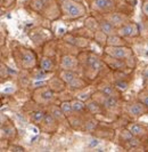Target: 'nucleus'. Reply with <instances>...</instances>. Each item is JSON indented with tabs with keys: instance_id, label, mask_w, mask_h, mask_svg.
Returning <instances> with one entry per match:
<instances>
[{
	"instance_id": "nucleus-1",
	"label": "nucleus",
	"mask_w": 148,
	"mask_h": 152,
	"mask_svg": "<svg viewBox=\"0 0 148 152\" xmlns=\"http://www.w3.org/2000/svg\"><path fill=\"white\" fill-rule=\"evenodd\" d=\"M63 7L65 9V12L68 14V16L73 17V18L82 16L84 13V8L82 7L81 5H79L78 2L73 1V0H65Z\"/></svg>"
},
{
	"instance_id": "nucleus-2",
	"label": "nucleus",
	"mask_w": 148,
	"mask_h": 152,
	"mask_svg": "<svg viewBox=\"0 0 148 152\" xmlns=\"http://www.w3.org/2000/svg\"><path fill=\"white\" fill-rule=\"evenodd\" d=\"M107 54H110L112 57H115L118 60L126 58L128 56H130V49L126 47H110L107 48Z\"/></svg>"
},
{
	"instance_id": "nucleus-3",
	"label": "nucleus",
	"mask_w": 148,
	"mask_h": 152,
	"mask_svg": "<svg viewBox=\"0 0 148 152\" xmlns=\"http://www.w3.org/2000/svg\"><path fill=\"white\" fill-rule=\"evenodd\" d=\"M63 70H72V69L75 68L76 65V60L74 58L73 56H70V55H66L62 58V63H60Z\"/></svg>"
},
{
	"instance_id": "nucleus-4",
	"label": "nucleus",
	"mask_w": 148,
	"mask_h": 152,
	"mask_svg": "<svg viewBox=\"0 0 148 152\" xmlns=\"http://www.w3.org/2000/svg\"><path fill=\"white\" fill-rule=\"evenodd\" d=\"M129 113L133 115V117H139L141 114L145 112V107L141 103H134V104H131L129 107Z\"/></svg>"
},
{
	"instance_id": "nucleus-5",
	"label": "nucleus",
	"mask_w": 148,
	"mask_h": 152,
	"mask_svg": "<svg viewBox=\"0 0 148 152\" xmlns=\"http://www.w3.org/2000/svg\"><path fill=\"white\" fill-rule=\"evenodd\" d=\"M34 63H36V56L31 52L28 50L23 54V65L25 68H31L32 65H34Z\"/></svg>"
},
{
	"instance_id": "nucleus-6",
	"label": "nucleus",
	"mask_w": 148,
	"mask_h": 152,
	"mask_svg": "<svg viewBox=\"0 0 148 152\" xmlns=\"http://www.w3.org/2000/svg\"><path fill=\"white\" fill-rule=\"evenodd\" d=\"M95 6L99 10H111L113 8V1L112 0H95Z\"/></svg>"
},
{
	"instance_id": "nucleus-7",
	"label": "nucleus",
	"mask_w": 148,
	"mask_h": 152,
	"mask_svg": "<svg viewBox=\"0 0 148 152\" xmlns=\"http://www.w3.org/2000/svg\"><path fill=\"white\" fill-rule=\"evenodd\" d=\"M136 31H137V29H136L134 25H132V24H126L124 26H122L118 32H120V34L122 37H131V36H133L136 33Z\"/></svg>"
},
{
	"instance_id": "nucleus-8",
	"label": "nucleus",
	"mask_w": 148,
	"mask_h": 152,
	"mask_svg": "<svg viewBox=\"0 0 148 152\" xmlns=\"http://www.w3.org/2000/svg\"><path fill=\"white\" fill-rule=\"evenodd\" d=\"M88 66L92 71H98L100 66H102V64H100V61L97 58L96 56H89L88 57Z\"/></svg>"
},
{
	"instance_id": "nucleus-9",
	"label": "nucleus",
	"mask_w": 148,
	"mask_h": 152,
	"mask_svg": "<svg viewBox=\"0 0 148 152\" xmlns=\"http://www.w3.org/2000/svg\"><path fill=\"white\" fill-rule=\"evenodd\" d=\"M100 30L106 34H112L114 32V25L111 22L104 21V22L100 23Z\"/></svg>"
},
{
	"instance_id": "nucleus-10",
	"label": "nucleus",
	"mask_w": 148,
	"mask_h": 152,
	"mask_svg": "<svg viewBox=\"0 0 148 152\" xmlns=\"http://www.w3.org/2000/svg\"><path fill=\"white\" fill-rule=\"evenodd\" d=\"M118 105V99H115L113 95L112 96H107L105 101H104V107L106 109H113Z\"/></svg>"
},
{
	"instance_id": "nucleus-11",
	"label": "nucleus",
	"mask_w": 148,
	"mask_h": 152,
	"mask_svg": "<svg viewBox=\"0 0 148 152\" xmlns=\"http://www.w3.org/2000/svg\"><path fill=\"white\" fill-rule=\"evenodd\" d=\"M41 69L44 71H52V69H54V63H52V61L50 58L44 57L41 60Z\"/></svg>"
},
{
	"instance_id": "nucleus-12",
	"label": "nucleus",
	"mask_w": 148,
	"mask_h": 152,
	"mask_svg": "<svg viewBox=\"0 0 148 152\" xmlns=\"http://www.w3.org/2000/svg\"><path fill=\"white\" fill-rule=\"evenodd\" d=\"M62 78H63V80H64L65 83L71 84L76 77H75V75H74L73 72H71L70 70H64L63 73H62Z\"/></svg>"
},
{
	"instance_id": "nucleus-13",
	"label": "nucleus",
	"mask_w": 148,
	"mask_h": 152,
	"mask_svg": "<svg viewBox=\"0 0 148 152\" xmlns=\"http://www.w3.org/2000/svg\"><path fill=\"white\" fill-rule=\"evenodd\" d=\"M44 117H46V113L44 111H36L32 113V121L34 122H41L44 121Z\"/></svg>"
},
{
	"instance_id": "nucleus-14",
	"label": "nucleus",
	"mask_w": 148,
	"mask_h": 152,
	"mask_svg": "<svg viewBox=\"0 0 148 152\" xmlns=\"http://www.w3.org/2000/svg\"><path fill=\"white\" fill-rule=\"evenodd\" d=\"M129 132L132 134V135H141L142 133H144V128L139 126V125H137V124H134V125H131L130 127H129Z\"/></svg>"
},
{
	"instance_id": "nucleus-15",
	"label": "nucleus",
	"mask_w": 148,
	"mask_h": 152,
	"mask_svg": "<svg viewBox=\"0 0 148 152\" xmlns=\"http://www.w3.org/2000/svg\"><path fill=\"white\" fill-rule=\"evenodd\" d=\"M60 109H62V111L65 114H70V113H72V112H74L72 103H70V102H64V103H62Z\"/></svg>"
},
{
	"instance_id": "nucleus-16",
	"label": "nucleus",
	"mask_w": 148,
	"mask_h": 152,
	"mask_svg": "<svg viewBox=\"0 0 148 152\" xmlns=\"http://www.w3.org/2000/svg\"><path fill=\"white\" fill-rule=\"evenodd\" d=\"M111 23L113 25H115V26L121 25L123 23V17L121 15H118V14H113L111 16Z\"/></svg>"
},
{
	"instance_id": "nucleus-17",
	"label": "nucleus",
	"mask_w": 148,
	"mask_h": 152,
	"mask_svg": "<svg viewBox=\"0 0 148 152\" xmlns=\"http://www.w3.org/2000/svg\"><path fill=\"white\" fill-rule=\"evenodd\" d=\"M72 107H73L74 112H81V111H83V109H84V104L82 103L81 101L75 99V101L72 102Z\"/></svg>"
},
{
	"instance_id": "nucleus-18",
	"label": "nucleus",
	"mask_w": 148,
	"mask_h": 152,
	"mask_svg": "<svg viewBox=\"0 0 148 152\" xmlns=\"http://www.w3.org/2000/svg\"><path fill=\"white\" fill-rule=\"evenodd\" d=\"M41 97L44 101H50V99H54V93L50 89H44L41 94Z\"/></svg>"
},
{
	"instance_id": "nucleus-19",
	"label": "nucleus",
	"mask_w": 148,
	"mask_h": 152,
	"mask_svg": "<svg viewBox=\"0 0 148 152\" xmlns=\"http://www.w3.org/2000/svg\"><path fill=\"white\" fill-rule=\"evenodd\" d=\"M64 112L62 111V109H57V107H52V115L56 117L57 119H63V115H64Z\"/></svg>"
},
{
	"instance_id": "nucleus-20",
	"label": "nucleus",
	"mask_w": 148,
	"mask_h": 152,
	"mask_svg": "<svg viewBox=\"0 0 148 152\" xmlns=\"http://www.w3.org/2000/svg\"><path fill=\"white\" fill-rule=\"evenodd\" d=\"M103 93L105 94V95H107V96H112L113 93H114V89L112 88L111 86H106V87H104L103 88Z\"/></svg>"
},
{
	"instance_id": "nucleus-21",
	"label": "nucleus",
	"mask_w": 148,
	"mask_h": 152,
	"mask_svg": "<svg viewBox=\"0 0 148 152\" xmlns=\"http://www.w3.org/2000/svg\"><path fill=\"white\" fill-rule=\"evenodd\" d=\"M116 87L121 91H126L128 88V83H124V81H118L116 83Z\"/></svg>"
},
{
	"instance_id": "nucleus-22",
	"label": "nucleus",
	"mask_w": 148,
	"mask_h": 152,
	"mask_svg": "<svg viewBox=\"0 0 148 152\" xmlns=\"http://www.w3.org/2000/svg\"><path fill=\"white\" fill-rule=\"evenodd\" d=\"M140 99H141V102L148 107V93H142L140 96Z\"/></svg>"
},
{
	"instance_id": "nucleus-23",
	"label": "nucleus",
	"mask_w": 148,
	"mask_h": 152,
	"mask_svg": "<svg viewBox=\"0 0 148 152\" xmlns=\"http://www.w3.org/2000/svg\"><path fill=\"white\" fill-rule=\"evenodd\" d=\"M10 151H24V149H23L22 146H12Z\"/></svg>"
},
{
	"instance_id": "nucleus-24",
	"label": "nucleus",
	"mask_w": 148,
	"mask_h": 152,
	"mask_svg": "<svg viewBox=\"0 0 148 152\" xmlns=\"http://www.w3.org/2000/svg\"><path fill=\"white\" fill-rule=\"evenodd\" d=\"M142 9H144V13L148 16V1H146L145 4H144V6H142Z\"/></svg>"
},
{
	"instance_id": "nucleus-25",
	"label": "nucleus",
	"mask_w": 148,
	"mask_h": 152,
	"mask_svg": "<svg viewBox=\"0 0 148 152\" xmlns=\"http://www.w3.org/2000/svg\"><path fill=\"white\" fill-rule=\"evenodd\" d=\"M14 134V129L13 128H7V132H6V136H10V135H13Z\"/></svg>"
},
{
	"instance_id": "nucleus-26",
	"label": "nucleus",
	"mask_w": 148,
	"mask_h": 152,
	"mask_svg": "<svg viewBox=\"0 0 148 152\" xmlns=\"http://www.w3.org/2000/svg\"><path fill=\"white\" fill-rule=\"evenodd\" d=\"M13 91H14V88H13V87H7V88L4 89V93H6V94H8V93H13Z\"/></svg>"
},
{
	"instance_id": "nucleus-27",
	"label": "nucleus",
	"mask_w": 148,
	"mask_h": 152,
	"mask_svg": "<svg viewBox=\"0 0 148 152\" xmlns=\"http://www.w3.org/2000/svg\"><path fill=\"white\" fill-rule=\"evenodd\" d=\"M98 144V141H96V140H94V142L90 144V146H95V145H97Z\"/></svg>"
},
{
	"instance_id": "nucleus-28",
	"label": "nucleus",
	"mask_w": 148,
	"mask_h": 152,
	"mask_svg": "<svg viewBox=\"0 0 148 152\" xmlns=\"http://www.w3.org/2000/svg\"><path fill=\"white\" fill-rule=\"evenodd\" d=\"M147 86H148V81H147Z\"/></svg>"
}]
</instances>
